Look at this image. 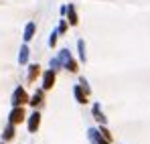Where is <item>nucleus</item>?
<instances>
[{
  "mask_svg": "<svg viewBox=\"0 0 150 144\" xmlns=\"http://www.w3.org/2000/svg\"><path fill=\"white\" fill-rule=\"evenodd\" d=\"M37 126H39V114H35V116H33V122H30V130H35Z\"/></svg>",
  "mask_w": 150,
  "mask_h": 144,
  "instance_id": "obj_4",
  "label": "nucleus"
},
{
  "mask_svg": "<svg viewBox=\"0 0 150 144\" xmlns=\"http://www.w3.org/2000/svg\"><path fill=\"white\" fill-rule=\"evenodd\" d=\"M33 28H35L33 24H28V26H26V39H30V35H33Z\"/></svg>",
  "mask_w": 150,
  "mask_h": 144,
  "instance_id": "obj_7",
  "label": "nucleus"
},
{
  "mask_svg": "<svg viewBox=\"0 0 150 144\" xmlns=\"http://www.w3.org/2000/svg\"><path fill=\"white\" fill-rule=\"evenodd\" d=\"M69 18H71V24H77V16H75L73 8H69Z\"/></svg>",
  "mask_w": 150,
  "mask_h": 144,
  "instance_id": "obj_5",
  "label": "nucleus"
},
{
  "mask_svg": "<svg viewBox=\"0 0 150 144\" xmlns=\"http://www.w3.org/2000/svg\"><path fill=\"white\" fill-rule=\"evenodd\" d=\"M53 81H55V75H53V71H49L45 75V87H47V89L53 87Z\"/></svg>",
  "mask_w": 150,
  "mask_h": 144,
  "instance_id": "obj_3",
  "label": "nucleus"
},
{
  "mask_svg": "<svg viewBox=\"0 0 150 144\" xmlns=\"http://www.w3.org/2000/svg\"><path fill=\"white\" fill-rule=\"evenodd\" d=\"M14 101H16V104H25L26 101V94L23 92V89H18V92L14 94Z\"/></svg>",
  "mask_w": 150,
  "mask_h": 144,
  "instance_id": "obj_1",
  "label": "nucleus"
},
{
  "mask_svg": "<svg viewBox=\"0 0 150 144\" xmlns=\"http://www.w3.org/2000/svg\"><path fill=\"white\" fill-rule=\"evenodd\" d=\"M30 69H33V71H30V79H35V77L39 75V67L35 65V67H30Z\"/></svg>",
  "mask_w": 150,
  "mask_h": 144,
  "instance_id": "obj_6",
  "label": "nucleus"
},
{
  "mask_svg": "<svg viewBox=\"0 0 150 144\" xmlns=\"http://www.w3.org/2000/svg\"><path fill=\"white\" fill-rule=\"evenodd\" d=\"M23 118H25V112H23V110H14L12 116H10V120H12V122H21Z\"/></svg>",
  "mask_w": 150,
  "mask_h": 144,
  "instance_id": "obj_2",
  "label": "nucleus"
}]
</instances>
